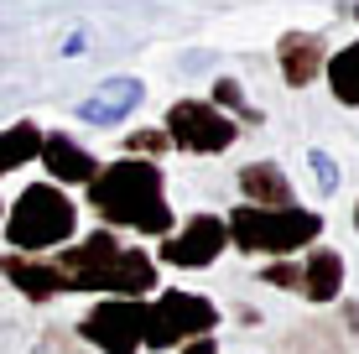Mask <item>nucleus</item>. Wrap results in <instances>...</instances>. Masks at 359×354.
Returning <instances> with one entry per match:
<instances>
[{"label": "nucleus", "instance_id": "obj_1", "mask_svg": "<svg viewBox=\"0 0 359 354\" xmlns=\"http://www.w3.org/2000/svg\"><path fill=\"white\" fill-rule=\"evenodd\" d=\"M89 209L109 229L135 235H172V203H167V172L151 156H120L89 177Z\"/></svg>", "mask_w": 359, "mask_h": 354}, {"label": "nucleus", "instance_id": "obj_2", "mask_svg": "<svg viewBox=\"0 0 359 354\" xmlns=\"http://www.w3.org/2000/svg\"><path fill=\"white\" fill-rule=\"evenodd\" d=\"M47 261L57 266L68 292H99V297H151L156 292V261L126 245L115 229H94L89 240L53 250Z\"/></svg>", "mask_w": 359, "mask_h": 354}, {"label": "nucleus", "instance_id": "obj_3", "mask_svg": "<svg viewBox=\"0 0 359 354\" xmlns=\"http://www.w3.org/2000/svg\"><path fill=\"white\" fill-rule=\"evenodd\" d=\"M0 224H6V245L16 255H53L79 235V203L57 182H32L16 193Z\"/></svg>", "mask_w": 359, "mask_h": 354}, {"label": "nucleus", "instance_id": "obj_4", "mask_svg": "<svg viewBox=\"0 0 359 354\" xmlns=\"http://www.w3.org/2000/svg\"><path fill=\"white\" fill-rule=\"evenodd\" d=\"M229 245H240L245 255H297L307 245H318L323 235V214L302 209V203H287V209H255V203H240L229 219Z\"/></svg>", "mask_w": 359, "mask_h": 354}, {"label": "nucleus", "instance_id": "obj_5", "mask_svg": "<svg viewBox=\"0 0 359 354\" xmlns=\"http://www.w3.org/2000/svg\"><path fill=\"white\" fill-rule=\"evenodd\" d=\"M219 328V308L203 292H162L146 302V323H141V349H177L188 339H203Z\"/></svg>", "mask_w": 359, "mask_h": 354}, {"label": "nucleus", "instance_id": "obj_6", "mask_svg": "<svg viewBox=\"0 0 359 354\" xmlns=\"http://www.w3.org/2000/svg\"><path fill=\"white\" fill-rule=\"evenodd\" d=\"M162 130H167V141L177 146V151H188V156H214V151H229V146L240 141V125L208 100H177L167 109Z\"/></svg>", "mask_w": 359, "mask_h": 354}, {"label": "nucleus", "instance_id": "obj_7", "mask_svg": "<svg viewBox=\"0 0 359 354\" xmlns=\"http://www.w3.org/2000/svg\"><path fill=\"white\" fill-rule=\"evenodd\" d=\"M141 323H146V297H99L79 318V334L99 354H141Z\"/></svg>", "mask_w": 359, "mask_h": 354}, {"label": "nucleus", "instance_id": "obj_8", "mask_svg": "<svg viewBox=\"0 0 359 354\" xmlns=\"http://www.w3.org/2000/svg\"><path fill=\"white\" fill-rule=\"evenodd\" d=\"M229 250V229L219 214H193L182 229H172V235H162V261L177 266V271H203V266H214L219 255Z\"/></svg>", "mask_w": 359, "mask_h": 354}, {"label": "nucleus", "instance_id": "obj_9", "mask_svg": "<svg viewBox=\"0 0 359 354\" xmlns=\"http://www.w3.org/2000/svg\"><path fill=\"white\" fill-rule=\"evenodd\" d=\"M141 100H146V83L130 79V73H115V79H104L99 89H89V100L79 104V120L109 130V125H120V120H130V109H141Z\"/></svg>", "mask_w": 359, "mask_h": 354}, {"label": "nucleus", "instance_id": "obj_10", "mask_svg": "<svg viewBox=\"0 0 359 354\" xmlns=\"http://www.w3.org/2000/svg\"><path fill=\"white\" fill-rule=\"evenodd\" d=\"M36 162L47 167V182H57V188H89V177L99 172V162L68 136V130H42Z\"/></svg>", "mask_w": 359, "mask_h": 354}, {"label": "nucleus", "instance_id": "obj_11", "mask_svg": "<svg viewBox=\"0 0 359 354\" xmlns=\"http://www.w3.org/2000/svg\"><path fill=\"white\" fill-rule=\"evenodd\" d=\"M0 276H6L11 287L21 292L27 302H53V297H63V276H57V266L47 261V255H0Z\"/></svg>", "mask_w": 359, "mask_h": 354}, {"label": "nucleus", "instance_id": "obj_12", "mask_svg": "<svg viewBox=\"0 0 359 354\" xmlns=\"http://www.w3.org/2000/svg\"><path fill=\"white\" fill-rule=\"evenodd\" d=\"M323 63H328V47H323L318 32H281L276 68H281V79H287L292 89H307V83L323 73Z\"/></svg>", "mask_w": 359, "mask_h": 354}, {"label": "nucleus", "instance_id": "obj_13", "mask_svg": "<svg viewBox=\"0 0 359 354\" xmlns=\"http://www.w3.org/2000/svg\"><path fill=\"white\" fill-rule=\"evenodd\" d=\"M302 292L313 308H328V302H339L344 297V255L339 250H328V245H313L307 250V261H302Z\"/></svg>", "mask_w": 359, "mask_h": 354}, {"label": "nucleus", "instance_id": "obj_14", "mask_svg": "<svg viewBox=\"0 0 359 354\" xmlns=\"http://www.w3.org/2000/svg\"><path fill=\"white\" fill-rule=\"evenodd\" d=\"M240 193H245V203H255V209H287V203H297L292 177L281 172L276 162H250V167H240Z\"/></svg>", "mask_w": 359, "mask_h": 354}, {"label": "nucleus", "instance_id": "obj_15", "mask_svg": "<svg viewBox=\"0 0 359 354\" xmlns=\"http://www.w3.org/2000/svg\"><path fill=\"white\" fill-rule=\"evenodd\" d=\"M36 151H42V125L16 120L11 130H0V177H6V172H21L27 162H36Z\"/></svg>", "mask_w": 359, "mask_h": 354}, {"label": "nucleus", "instance_id": "obj_16", "mask_svg": "<svg viewBox=\"0 0 359 354\" xmlns=\"http://www.w3.org/2000/svg\"><path fill=\"white\" fill-rule=\"evenodd\" d=\"M323 73H328L333 100H339V104H349V109H359V42L339 47V53H328Z\"/></svg>", "mask_w": 359, "mask_h": 354}, {"label": "nucleus", "instance_id": "obj_17", "mask_svg": "<svg viewBox=\"0 0 359 354\" xmlns=\"http://www.w3.org/2000/svg\"><path fill=\"white\" fill-rule=\"evenodd\" d=\"M208 104H219V109L234 120V125H261V120H266L261 109L245 100V89H240L234 79H214V94H208Z\"/></svg>", "mask_w": 359, "mask_h": 354}, {"label": "nucleus", "instance_id": "obj_18", "mask_svg": "<svg viewBox=\"0 0 359 354\" xmlns=\"http://www.w3.org/2000/svg\"><path fill=\"white\" fill-rule=\"evenodd\" d=\"M162 151H172V141H167V130L162 125H146V130H130L126 136V156H162Z\"/></svg>", "mask_w": 359, "mask_h": 354}, {"label": "nucleus", "instance_id": "obj_19", "mask_svg": "<svg viewBox=\"0 0 359 354\" xmlns=\"http://www.w3.org/2000/svg\"><path fill=\"white\" fill-rule=\"evenodd\" d=\"M307 167H313V177H318V193H339V182H344L339 156H328L323 146H313V151H307Z\"/></svg>", "mask_w": 359, "mask_h": 354}, {"label": "nucleus", "instance_id": "obj_20", "mask_svg": "<svg viewBox=\"0 0 359 354\" xmlns=\"http://www.w3.org/2000/svg\"><path fill=\"white\" fill-rule=\"evenodd\" d=\"M261 282L266 287H281V292H297V287H302V266H297L292 255H276L271 266H261Z\"/></svg>", "mask_w": 359, "mask_h": 354}, {"label": "nucleus", "instance_id": "obj_21", "mask_svg": "<svg viewBox=\"0 0 359 354\" xmlns=\"http://www.w3.org/2000/svg\"><path fill=\"white\" fill-rule=\"evenodd\" d=\"M177 354H219V339L203 334V339H188V344H177Z\"/></svg>", "mask_w": 359, "mask_h": 354}, {"label": "nucleus", "instance_id": "obj_22", "mask_svg": "<svg viewBox=\"0 0 359 354\" xmlns=\"http://www.w3.org/2000/svg\"><path fill=\"white\" fill-rule=\"evenodd\" d=\"M83 42H89V32H83V27H79V32H68V42H63V57H79V53H83Z\"/></svg>", "mask_w": 359, "mask_h": 354}, {"label": "nucleus", "instance_id": "obj_23", "mask_svg": "<svg viewBox=\"0 0 359 354\" xmlns=\"http://www.w3.org/2000/svg\"><path fill=\"white\" fill-rule=\"evenodd\" d=\"M344 323H349V334H359V302H344Z\"/></svg>", "mask_w": 359, "mask_h": 354}, {"label": "nucleus", "instance_id": "obj_24", "mask_svg": "<svg viewBox=\"0 0 359 354\" xmlns=\"http://www.w3.org/2000/svg\"><path fill=\"white\" fill-rule=\"evenodd\" d=\"M354 229H359V209H354Z\"/></svg>", "mask_w": 359, "mask_h": 354}, {"label": "nucleus", "instance_id": "obj_25", "mask_svg": "<svg viewBox=\"0 0 359 354\" xmlns=\"http://www.w3.org/2000/svg\"><path fill=\"white\" fill-rule=\"evenodd\" d=\"M0 219H6V203H0Z\"/></svg>", "mask_w": 359, "mask_h": 354}, {"label": "nucleus", "instance_id": "obj_26", "mask_svg": "<svg viewBox=\"0 0 359 354\" xmlns=\"http://www.w3.org/2000/svg\"><path fill=\"white\" fill-rule=\"evenodd\" d=\"M354 16H359V6H354Z\"/></svg>", "mask_w": 359, "mask_h": 354}]
</instances>
